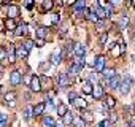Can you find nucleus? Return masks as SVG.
<instances>
[{
    "label": "nucleus",
    "mask_w": 135,
    "mask_h": 127,
    "mask_svg": "<svg viewBox=\"0 0 135 127\" xmlns=\"http://www.w3.org/2000/svg\"><path fill=\"white\" fill-rule=\"evenodd\" d=\"M105 13H107V18H110V16L113 14V5H111V3L105 7Z\"/></svg>",
    "instance_id": "nucleus-33"
},
{
    "label": "nucleus",
    "mask_w": 135,
    "mask_h": 127,
    "mask_svg": "<svg viewBox=\"0 0 135 127\" xmlns=\"http://www.w3.org/2000/svg\"><path fill=\"white\" fill-rule=\"evenodd\" d=\"M132 7H135V0H132Z\"/></svg>",
    "instance_id": "nucleus-52"
},
{
    "label": "nucleus",
    "mask_w": 135,
    "mask_h": 127,
    "mask_svg": "<svg viewBox=\"0 0 135 127\" xmlns=\"http://www.w3.org/2000/svg\"><path fill=\"white\" fill-rule=\"evenodd\" d=\"M92 97H94V99H97V100L103 97V87H102L100 84H97V86L94 87V91H92Z\"/></svg>",
    "instance_id": "nucleus-13"
},
{
    "label": "nucleus",
    "mask_w": 135,
    "mask_h": 127,
    "mask_svg": "<svg viewBox=\"0 0 135 127\" xmlns=\"http://www.w3.org/2000/svg\"><path fill=\"white\" fill-rule=\"evenodd\" d=\"M83 65H84V59H80L76 64H73V65L69 67V73H70V75H76V73L83 69Z\"/></svg>",
    "instance_id": "nucleus-6"
},
{
    "label": "nucleus",
    "mask_w": 135,
    "mask_h": 127,
    "mask_svg": "<svg viewBox=\"0 0 135 127\" xmlns=\"http://www.w3.org/2000/svg\"><path fill=\"white\" fill-rule=\"evenodd\" d=\"M5 100H7V102H15V100H16V94H15V92L7 94V95H5Z\"/></svg>",
    "instance_id": "nucleus-32"
},
{
    "label": "nucleus",
    "mask_w": 135,
    "mask_h": 127,
    "mask_svg": "<svg viewBox=\"0 0 135 127\" xmlns=\"http://www.w3.org/2000/svg\"><path fill=\"white\" fill-rule=\"evenodd\" d=\"M110 125H111V122L108 119H103V121L99 122V127H110Z\"/></svg>",
    "instance_id": "nucleus-37"
},
{
    "label": "nucleus",
    "mask_w": 135,
    "mask_h": 127,
    "mask_svg": "<svg viewBox=\"0 0 135 127\" xmlns=\"http://www.w3.org/2000/svg\"><path fill=\"white\" fill-rule=\"evenodd\" d=\"M52 7H54V2H52V0H43V10H45V11L52 10Z\"/></svg>",
    "instance_id": "nucleus-26"
},
{
    "label": "nucleus",
    "mask_w": 135,
    "mask_h": 127,
    "mask_svg": "<svg viewBox=\"0 0 135 127\" xmlns=\"http://www.w3.org/2000/svg\"><path fill=\"white\" fill-rule=\"evenodd\" d=\"M62 60V52L60 51H56L51 54V64H54V65H57V64H60Z\"/></svg>",
    "instance_id": "nucleus-14"
},
{
    "label": "nucleus",
    "mask_w": 135,
    "mask_h": 127,
    "mask_svg": "<svg viewBox=\"0 0 135 127\" xmlns=\"http://www.w3.org/2000/svg\"><path fill=\"white\" fill-rule=\"evenodd\" d=\"M43 45H45V40H43V38H38V40H37V46H38V48H41Z\"/></svg>",
    "instance_id": "nucleus-44"
},
{
    "label": "nucleus",
    "mask_w": 135,
    "mask_h": 127,
    "mask_svg": "<svg viewBox=\"0 0 135 127\" xmlns=\"http://www.w3.org/2000/svg\"><path fill=\"white\" fill-rule=\"evenodd\" d=\"M45 108H46V105H45V103H37V105L33 106V114H35V116H40V114H43Z\"/></svg>",
    "instance_id": "nucleus-20"
},
{
    "label": "nucleus",
    "mask_w": 135,
    "mask_h": 127,
    "mask_svg": "<svg viewBox=\"0 0 135 127\" xmlns=\"http://www.w3.org/2000/svg\"><path fill=\"white\" fill-rule=\"evenodd\" d=\"M133 108H135V102H133Z\"/></svg>",
    "instance_id": "nucleus-54"
},
{
    "label": "nucleus",
    "mask_w": 135,
    "mask_h": 127,
    "mask_svg": "<svg viewBox=\"0 0 135 127\" xmlns=\"http://www.w3.org/2000/svg\"><path fill=\"white\" fill-rule=\"evenodd\" d=\"M7 14H8L10 19L18 18V16H19V7H18V5H8V8H7Z\"/></svg>",
    "instance_id": "nucleus-7"
},
{
    "label": "nucleus",
    "mask_w": 135,
    "mask_h": 127,
    "mask_svg": "<svg viewBox=\"0 0 135 127\" xmlns=\"http://www.w3.org/2000/svg\"><path fill=\"white\" fill-rule=\"evenodd\" d=\"M92 91H94V87H92V84H91V81L88 80L84 84H83V92L86 94V95H92Z\"/></svg>",
    "instance_id": "nucleus-19"
},
{
    "label": "nucleus",
    "mask_w": 135,
    "mask_h": 127,
    "mask_svg": "<svg viewBox=\"0 0 135 127\" xmlns=\"http://www.w3.org/2000/svg\"><path fill=\"white\" fill-rule=\"evenodd\" d=\"M103 105H105V108H113V106L116 105V100H114L113 97H105Z\"/></svg>",
    "instance_id": "nucleus-22"
},
{
    "label": "nucleus",
    "mask_w": 135,
    "mask_h": 127,
    "mask_svg": "<svg viewBox=\"0 0 135 127\" xmlns=\"http://www.w3.org/2000/svg\"><path fill=\"white\" fill-rule=\"evenodd\" d=\"M43 125H46V127H54V125H56V121H54L51 116H46V118H43Z\"/></svg>",
    "instance_id": "nucleus-23"
},
{
    "label": "nucleus",
    "mask_w": 135,
    "mask_h": 127,
    "mask_svg": "<svg viewBox=\"0 0 135 127\" xmlns=\"http://www.w3.org/2000/svg\"><path fill=\"white\" fill-rule=\"evenodd\" d=\"M102 75H103V78H107V80L110 81V80H113V78L116 76V70H114V69H105V70L102 72Z\"/></svg>",
    "instance_id": "nucleus-12"
},
{
    "label": "nucleus",
    "mask_w": 135,
    "mask_h": 127,
    "mask_svg": "<svg viewBox=\"0 0 135 127\" xmlns=\"http://www.w3.org/2000/svg\"><path fill=\"white\" fill-rule=\"evenodd\" d=\"M22 45H24V46H26V48H27V49H29V51H30V49H32V48H33V45H35V43H33V41H32V40H30V38H27V40H26V41H24V43H22Z\"/></svg>",
    "instance_id": "nucleus-31"
},
{
    "label": "nucleus",
    "mask_w": 135,
    "mask_h": 127,
    "mask_svg": "<svg viewBox=\"0 0 135 127\" xmlns=\"http://www.w3.org/2000/svg\"><path fill=\"white\" fill-rule=\"evenodd\" d=\"M54 108V102L51 99H48V110H52Z\"/></svg>",
    "instance_id": "nucleus-45"
},
{
    "label": "nucleus",
    "mask_w": 135,
    "mask_h": 127,
    "mask_svg": "<svg viewBox=\"0 0 135 127\" xmlns=\"http://www.w3.org/2000/svg\"><path fill=\"white\" fill-rule=\"evenodd\" d=\"M95 80H99V75L97 73H91L89 75V81H95Z\"/></svg>",
    "instance_id": "nucleus-42"
},
{
    "label": "nucleus",
    "mask_w": 135,
    "mask_h": 127,
    "mask_svg": "<svg viewBox=\"0 0 135 127\" xmlns=\"http://www.w3.org/2000/svg\"><path fill=\"white\" fill-rule=\"evenodd\" d=\"M73 54H75L78 59H84V56H86V46H84L83 43H75V46H73Z\"/></svg>",
    "instance_id": "nucleus-2"
},
{
    "label": "nucleus",
    "mask_w": 135,
    "mask_h": 127,
    "mask_svg": "<svg viewBox=\"0 0 135 127\" xmlns=\"http://www.w3.org/2000/svg\"><path fill=\"white\" fill-rule=\"evenodd\" d=\"M86 18H88L89 21H92V22H95V24L99 22V16L95 14V11H94V10H91V11H89V14H88Z\"/></svg>",
    "instance_id": "nucleus-28"
},
{
    "label": "nucleus",
    "mask_w": 135,
    "mask_h": 127,
    "mask_svg": "<svg viewBox=\"0 0 135 127\" xmlns=\"http://www.w3.org/2000/svg\"><path fill=\"white\" fill-rule=\"evenodd\" d=\"M5 27H7L8 30H16V27H18V26L15 24V21H13V19H10V18H8V19L5 21Z\"/></svg>",
    "instance_id": "nucleus-25"
},
{
    "label": "nucleus",
    "mask_w": 135,
    "mask_h": 127,
    "mask_svg": "<svg viewBox=\"0 0 135 127\" xmlns=\"http://www.w3.org/2000/svg\"><path fill=\"white\" fill-rule=\"evenodd\" d=\"M7 56H8V60H10V64H15V60H16V48H15V45H10Z\"/></svg>",
    "instance_id": "nucleus-10"
},
{
    "label": "nucleus",
    "mask_w": 135,
    "mask_h": 127,
    "mask_svg": "<svg viewBox=\"0 0 135 127\" xmlns=\"http://www.w3.org/2000/svg\"><path fill=\"white\" fill-rule=\"evenodd\" d=\"M10 83H11L13 86H18V84H21V83H22L21 72H18V70H13V72L10 73Z\"/></svg>",
    "instance_id": "nucleus-5"
},
{
    "label": "nucleus",
    "mask_w": 135,
    "mask_h": 127,
    "mask_svg": "<svg viewBox=\"0 0 135 127\" xmlns=\"http://www.w3.org/2000/svg\"><path fill=\"white\" fill-rule=\"evenodd\" d=\"M108 121H110V122H111V124H114V122H116V121H118V116H116V114H114V113H111V114H110V116H108Z\"/></svg>",
    "instance_id": "nucleus-39"
},
{
    "label": "nucleus",
    "mask_w": 135,
    "mask_h": 127,
    "mask_svg": "<svg viewBox=\"0 0 135 127\" xmlns=\"http://www.w3.org/2000/svg\"><path fill=\"white\" fill-rule=\"evenodd\" d=\"M107 38H108V33L103 32V33L100 35V38H99V43H100V45H105V43H107Z\"/></svg>",
    "instance_id": "nucleus-34"
},
{
    "label": "nucleus",
    "mask_w": 135,
    "mask_h": 127,
    "mask_svg": "<svg viewBox=\"0 0 135 127\" xmlns=\"http://www.w3.org/2000/svg\"><path fill=\"white\" fill-rule=\"evenodd\" d=\"M26 32H27V24H18V27H16V30H15V33L18 35V37H21V35H26Z\"/></svg>",
    "instance_id": "nucleus-17"
},
{
    "label": "nucleus",
    "mask_w": 135,
    "mask_h": 127,
    "mask_svg": "<svg viewBox=\"0 0 135 127\" xmlns=\"http://www.w3.org/2000/svg\"><path fill=\"white\" fill-rule=\"evenodd\" d=\"M26 8L27 10H32L33 8V0H26Z\"/></svg>",
    "instance_id": "nucleus-40"
},
{
    "label": "nucleus",
    "mask_w": 135,
    "mask_h": 127,
    "mask_svg": "<svg viewBox=\"0 0 135 127\" xmlns=\"http://www.w3.org/2000/svg\"><path fill=\"white\" fill-rule=\"evenodd\" d=\"M54 127H64V124H62V122H56V125H54Z\"/></svg>",
    "instance_id": "nucleus-49"
},
{
    "label": "nucleus",
    "mask_w": 135,
    "mask_h": 127,
    "mask_svg": "<svg viewBox=\"0 0 135 127\" xmlns=\"http://www.w3.org/2000/svg\"><path fill=\"white\" fill-rule=\"evenodd\" d=\"M73 125H75V127H86V121H84L83 118H75Z\"/></svg>",
    "instance_id": "nucleus-29"
},
{
    "label": "nucleus",
    "mask_w": 135,
    "mask_h": 127,
    "mask_svg": "<svg viewBox=\"0 0 135 127\" xmlns=\"http://www.w3.org/2000/svg\"><path fill=\"white\" fill-rule=\"evenodd\" d=\"M94 69H95V72H99V73H102V72L105 70V56H97V57H95Z\"/></svg>",
    "instance_id": "nucleus-3"
},
{
    "label": "nucleus",
    "mask_w": 135,
    "mask_h": 127,
    "mask_svg": "<svg viewBox=\"0 0 135 127\" xmlns=\"http://www.w3.org/2000/svg\"><path fill=\"white\" fill-rule=\"evenodd\" d=\"M119 26H121L122 29H124V27H127V26H129V18H127V16H122V18H121V21H119Z\"/></svg>",
    "instance_id": "nucleus-30"
},
{
    "label": "nucleus",
    "mask_w": 135,
    "mask_h": 127,
    "mask_svg": "<svg viewBox=\"0 0 135 127\" xmlns=\"http://www.w3.org/2000/svg\"><path fill=\"white\" fill-rule=\"evenodd\" d=\"M73 121H75V118H73V114L69 111L65 116H62V122L64 124H73Z\"/></svg>",
    "instance_id": "nucleus-21"
},
{
    "label": "nucleus",
    "mask_w": 135,
    "mask_h": 127,
    "mask_svg": "<svg viewBox=\"0 0 135 127\" xmlns=\"http://www.w3.org/2000/svg\"><path fill=\"white\" fill-rule=\"evenodd\" d=\"M57 113H59L60 116H65L67 113H69V108H67V105H64V103H60V105L57 106Z\"/></svg>",
    "instance_id": "nucleus-27"
},
{
    "label": "nucleus",
    "mask_w": 135,
    "mask_h": 127,
    "mask_svg": "<svg viewBox=\"0 0 135 127\" xmlns=\"http://www.w3.org/2000/svg\"><path fill=\"white\" fill-rule=\"evenodd\" d=\"M132 84H133V78H132L130 75H126V76L121 80L119 92H121L122 95H127V94H129V91H130V87H132Z\"/></svg>",
    "instance_id": "nucleus-1"
},
{
    "label": "nucleus",
    "mask_w": 135,
    "mask_h": 127,
    "mask_svg": "<svg viewBox=\"0 0 135 127\" xmlns=\"http://www.w3.org/2000/svg\"><path fill=\"white\" fill-rule=\"evenodd\" d=\"M73 105H75L76 108H80V110H84V108L88 106V102H86L84 99H81V97H76L75 102H73Z\"/></svg>",
    "instance_id": "nucleus-16"
},
{
    "label": "nucleus",
    "mask_w": 135,
    "mask_h": 127,
    "mask_svg": "<svg viewBox=\"0 0 135 127\" xmlns=\"http://www.w3.org/2000/svg\"><path fill=\"white\" fill-rule=\"evenodd\" d=\"M32 114H33V106H27V108L24 110V119H26V121H30Z\"/></svg>",
    "instance_id": "nucleus-24"
},
{
    "label": "nucleus",
    "mask_w": 135,
    "mask_h": 127,
    "mask_svg": "<svg viewBox=\"0 0 135 127\" xmlns=\"http://www.w3.org/2000/svg\"><path fill=\"white\" fill-rule=\"evenodd\" d=\"M7 114L5 113H0V124H2V125H5V122H7Z\"/></svg>",
    "instance_id": "nucleus-38"
},
{
    "label": "nucleus",
    "mask_w": 135,
    "mask_h": 127,
    "mask_svg": "<svg viewBox=\"0 0 135 127\" xmlns=\"http://www.w3.org/2000/svg\"><path fill=\"white\" fill-rule=\"evenodd\" d=\"M132 32H133V35H135V27H133V30H132Z\"/></svg>",
    "instance_id": "nucleus-53"
},
{
    "label": "nucleus",
    "mask_w": 135,
    "mask_h": 127,
    "mask_svg": "<svg viewBox=\"0 0 135 127\" xmlns=\"http://www.w3.org/2000/svg\"><path fill=\"white\" fill-rule=\"evenodd\" d=\"M84 8H86V0H76V2L73 3V10L76 13H83Z\"/></svg>",
    "instance_id": "nucleus-11"
},
{
    "label": "nucleus",
    "mask_w": 135,
    "mask_h": 127,
    "mask_svg": "<svg viewBox=\"0 0 135 127\" xmlns=\"http://www.w3.org/2000/svg\"><path fill=\"white\" fill-rule=\"evenodd\" d=\"M111 54H113V56H114V57H118V56H119V54H121V51H119V46H118V45H116V43H114V45H113V52H111Z\"/></svg>",
    "instance_id": "nucleus-35"
},
{
    "label": "nucleus",
    "mask_w": 135,
    "mask_h": 127,
    "mask_svg": "<svg viewBox=\"0 0 135 127\" xmlns=\"http://www.w3.org/2000/svg\"><path fill=\"white\" fill-rule=\"evenodd\" d=\"M81 118H83L84 121H88V122H91V121L94 119V118H92V114H91V113H86V111L83 113V116H81Z\"/></svg>",
    "instance_id": "nucleus-36"
},
{
    "label": "nucleus",
    "mask_w": 135,
    "mask_h": 127,
    "mask_svg": "<svg viewBox=\"0 0 135 127\" xmlns=\"http://www.w3.org/2000/svg\"><path fill=\"white\" fill-rule=\"evenodd\" d=\"M121 80H122V78H119V76L116 75L113 80H110V81H108L110 87H111V89H119V86H121Z\"/></svg>",
    "instance_id": "nucleus-15"
},
{
    "label": "nucleus",
    "mask_w": 135,
    "mask_h": 127,
    "mask_svg": "<svg viewBox=\"0 0 135 127\" xmlns=\"http://www.w3.org/2000/svg\"><path fill=\"white\" fill-rule=\"evenodd\" d=\"M132 62H133V64H135V52H133V54H132Z\"/></svg>",
    "instance_id": "nucleus-51"
},
{
    "label": "nucleus",
    "mask_w": 135,
    "mask_h": 127,
    "mask_svg": "<svg viewBox=\"0 0 135 127\" xmlns=\"http://www.w3.org/2000/svg\"><path fill=\"white\" fill-rule=\"evenodd\" d=\"M129 127H135V116L130 119V122H129Z\"/></svg>",
    "instance_id": "nucleus-46"
},
{
    "label": "nucleus",
    "mask_w": 135,
    "mask_h": 127,
    "mask_svg": "<svg viewBox=\"0 0 135 127\" xmlns=\"http://www.w3.org/2000/svg\"><path fill=\"white\" fill-rule=\"evenodd\" d=\"M111 3H118V2H121V0H110Z\"/></svg>",
    "instance_id": "nucleus-50"
},
{
    "label": "nucleus",
    "mask_w": 135,
    "mask_h": 127,
    "mask_svg": "<svg viewBox=\"0 0 135 127\" xmlns=\"http://www.w3.org/2000/svg\"><path fill=\"white\" fill-rule=\"evenodd\" d=\"M0 73H2V69H0Z\"/></svg>",
    "instance_id": "nucleus-55"
},
{
    "label": "nucleus",
    "mask_w": 135,
    "mask_h": 127,
    "mask_svg": "<svg viewBox=\"0 0 135 127\" xmlns=\"http://www.w3.org/2000/svg\"><path fill=\"white\" fill-rule=\"evenodd\" d=\"M16 56H18V57H21V59H26V57L29 56V49H27L24 45H21V46H18V48H16Z\"/></svg>",
    "instance_id": "nucleus-9"
},
{
    "label": "nucleus",
    "mask_w": 135,
    "mask_h": 127,
    "mask_svg": "<svg viewBox=\"0 0 135 127\" xmlns=\"http://www.w3.org/2000/svg\"><path fill=\"white\" fill-rule=\"evenodd\" d=\"M35 33H37V38H46V33H48V29L46 27H43V26H40V27H37V30H35Z\"/></svg>",
    "instance_id": "nucleus-18"
},
{
    "label": "nucleus",
    "mask_w": 135,
    "mask_h": 127,
    "mask_svg": "<svg viewBox=\"0 0 135 127\" xmlns=\"http://www.w3.org/2000/svg\"><path fill=\"white\" fill-rule=\"evenodd\" d=\"M5 56V48H0V57Z\"/></svg>",
    "instance_id": "nucleus-48"
},
{
    "label": "nucleus",
    "mask_w": 135,
    "mask_h": 127,
    "mask_svg": "<svg viewBox=\"0 0 135 127\" xmlns=\"http://www.w3.org/2000/svg\"><path fill=\"white\" fill-rule=\"evenodd\" d=\"M105 26V21L103 19H99V22H97V29H102Z\"/></svg>",
    "instance_id": "nucleus-43"
},
{
    "label": "nucleus",
    "mask_w": 135,
    "mask_h": 127,
    "mask_svg": "<svg viewBox=\"0 0 135 127\" xmlns=\"http://www.w3.org/2000/svg\"><path fill=\"white\" fill-rule=\"evenodd\" d=\"M75 99H76V94H75V92H69V100H70L72 103L75 102Z\"/></svg>",
    "instance_id": "nucleus-41"
},
{
    "label": "nucleus",
    "mask_w": 135,
    "mask_h": 127,
    "mask_svg": "<svg viewBox=\"0 0 135 127\" xmlns=\"http://www.w3.org/2000/svg\"><path fill=\"white\" fill-rule=\"evenodd\" d=\"M30 89L33 92H40L41 91V81H40L38 76H32V80H30Z\"/></svg>",
    "instance_id": "nucleus-8"
},
{
    "label": "nucleus",
    "mask_w": 135,
    "mask_h": 127,
    "mask_svg": "<svg viewBox=\"0 0 135 127\" xmlns=\"http://www.w3.org/2000/svg\"><path fill=\"white\" fill-rule=\"evenodd\" d=\"M52 22H59V14H54L52 16Z\"/></svg>",
    "instance_id": "nucleus-47"
},
{
    "label": "nucleus",
    "mask_w": 135,
    "mask_h": 127,
    "mask_svg": "<svg viewBox=\"0 0 135 127\" xmlns=\"http://www.w3.org/2000/svg\"><path fill=\"white\" fill-rule=\"evenodd\" d=\"M56 83H57L60 87H65V86L70 84V78H69V75H65V73H59V75L56 76Z\"/></svg>",
    "instance_id": "nucleus-4"
}]
</instances>
